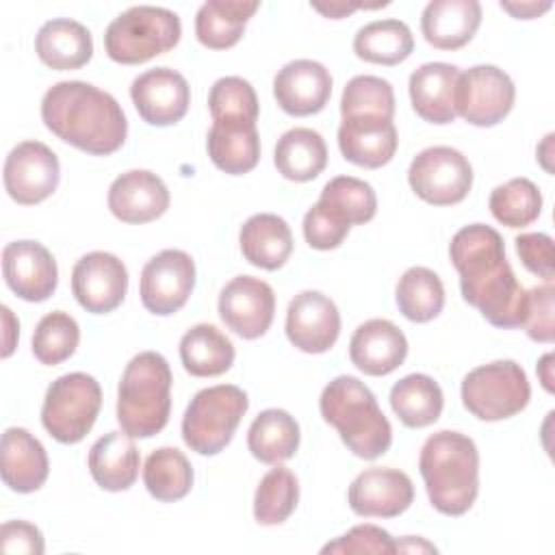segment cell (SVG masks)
<instances>
[{"mask_svg":"<svg viewBox=\"0 0 555 555\" xmlns=\"http://www.w3.org/2000/svg\"><path fill=\"white\" fill-rule=\"evenodd\" d=\"M4 189L22 206H35L48 199L61 180L56 154L41 141L17 143L4 160Z\"/></svg>","mask_w":555,"mask_h":555,"instance_id":"obj_13","label":"cell"},{"mask_svg":"<svg viewBox=\"0 0 555 555\" xmlns=\"http://www.w3.org/2000/svg\"><path fill=\"white\" fill-rule=\"evenodd\" d=\"M80 343V327L76 319L63 310L48 312L35 327L33 353L41 364L56 366L74 356Z\"/></svg>","mask_w":555,"mask_h":555,"instance_id":"obj_41","label":"cell"},{"mask_svg":"<svg viewBox=\"0 0 555 555\" xmlns=\"http://www.w3.org/2000/svg\"><path fill=\"white\" fill-rule=\"evenodd\" d=\"M258 2L208 0L197 9L195 37L210 50L232 48L245 33L249 17L258 11Z\"/></svg>","mask_w":555,"mask_h":555,"instance_id":"obj_33","label":"cell"},{"mask_svg":"<svg viewBox=\"0 0 555 555\" xmlns=\"http://www.w3.org/2000/svg\"><path fill=\"white\" fill-rule=\"evenodd\" d=\"M340 115H377L384 119L395 117L392 85L379 76H353L340 98Z\"/></svg>","mask_w":555,"mask_h":555,"instance_id":"obj_43","label":"cell"},{"mask_svg":"<svg viewBox=\"0 0 555 555\" xmlns=\"http://www.w3.org/2000/svg\"><path fill=\"white\" fill-rule=\"evenodd\" d=\"M195 286V262L182 249H163L152 256L139 282L141 304L156 317L178 312L191 297Z\"/></svg>","mask_w":555,"mask_h":555,"instance_id":"obj_12","label":"cell"},{"mask_svg":"<svg viewBox=\"0 0 555 555\" xmlns=\"http://www.w3.org/2000/svg\"><path fill=\"white\" fill-rule=\"evenodd\" d=\"M130 98L145 124L165 128L178 124L186 115L191 89L180 72L171 67H154L132 80Z\"/></svg>","mask_w":555,"mask_h":555,"instance_id":"obj_16","label":"cell"},{"mask_svg":"<svg viewBox=\"0 0 555 555\" xmlns=\"http://www.w3.org/2000/svg\"><path fill=\"white\" fill-rule=\"evenodd\" d=\"M449 256L460 273V291L466 304L499 330L522 325L527 291L516 280L505 258L503 236L494 228L486 223L464 225L453 234Z\"/></svg>","mask_w":555,"mask_h":555,"instance_id":"obj_1","label":"cell"},{"mask_svg":"<svg viewBox=\"0 0 555 555\" xmlns=\"http://www.w3.org/2000/svg\"><path fill=\"white\" fill-rule=\"evenodd\" d=\"M0 551L4 555H41L46 551L39 527L26 520H7L0 529Z\"/></svg>","mask_w":555,"mask_h":555,"instance_id":"obj_49","label":"cell"},{"mask_svg":"<svg viewBox=\"0 0 555 555\" xmlns=\"http://www.w3.org/2000/svg\"><path fill=\"white\" fill-rule=\"evenodd\" d=\"M41 119L61 141L93 156L117 152L128 137V119L119 102L82 80L52 85L41 100Z\"/></svg>","mask_w":555,"mask_h":555,"instance_id":"obj_2","label":"cell"},{"mask_svg":"<svg viewBox=\"0 0 555 555\" xmlns=\"http://www.w3.org/2000/svg\"><path fill=\"white\" fill-rule=\"evenodd\" d=\"M208 108L212 119L243 117L249 121H256L260 111L254 87L241 76H223L215 80L208 93Z\"/></svg>","mask_w":555,"mask_h":555,"instance_id":"obj_44","label":"cell"},{"mask_svg":"<svg viewBox=\"0 0 555 555\" xmlns=\"http://www.w3.org/2000/svg\"><path fill=\"white\" fill-rule=\"evenodd\" d=\"M514 100L516 87L496 65H473L457 76L455 115L473 126H496L509 115Z\"/></svg>","mask_w":555,"mask_h":555,"instance_id":"obj_11","label":"cell"},{"mask_svg":"<svg viewBox=\"0 0 555 555\" xmlns=\"http://www.w3.org/2000/svg\"><path fill=\"white\" fill-rule=\"evenodd\" d=\"M299 438L301 434L297 421L286 410L269 408L251 421L247 447L258 462L280 464L297 453Z\"/></svg>","mask_w":555,"mask_h":555,"instance_id":"obj_35","label":"cell"},{"mask_svg":"<svg viewBox=\"0 0 555 555\" xmlns=\"http://www.w3.org/2000/svg\"><path fill=\"white\" fill-rule=\"evenodd\" d=\"M388 2H377V4H347V2H330V4H319V2H312L310 7L314 9V11H319V13H323L325 17H330V20H340V17H345V15H349L351 11H356V9H377V7H386Z\"/></svg>","mask_w":555,"mask_h":555,"instance_id":"obj_51","label":"cell"},{"mask_svg":"<svg viewBox=\"0 0 555 555\" xmlns=\"http://www.w3.org/2000/svg\"><path fill=\"white\" fill-rule=\"evenodd\" d=\"M418 470L434 509L444 516L466 514L479 492V451L473 438L442 429L421 449Z\"/></svg>","mask_w":555,"mask_h":555,"instance_id":"obj_3","label":"cell"},{"mask_svg":"<svg viewBox=\"0 0 555 555\" xmlns=\"http://www.w3.org/2000/svg\"><path fill=\"white\" fill-rule=\"evenodd\" d=\"M551 143H553V132L546 134L544 141H542V145L538 147V160L542 163V167H544L546 171H553V167H551V163H548V158H551Z\"/></svg>","mask_w":555,"mask_h":555,"instance_id":"obj_55","label":"cell"},{"mask_svg":"<svg viewBox=\"0 0 555 555\" xmlns=\"http://www.w3.org/2000/svg\"><path fill=\"white\" fill-rule=\"evenodd\" d=\"M340 334V312L321 291H301L286 310V336L304 353L330 351Z\"/></svg>","mask_w":555,"mask_h":555,"instance_id":"obj_17","label":"cell"},{"mask_svg":"<svg viewBox=\"0 0 555 555\" xmlns=\"http://www.w3.org/2000/svg\"><path fill=\"white\" fill-rule=\"evenodd\" d=\"M488 206L499 223L527 228L542 212V193L529 178H512L490 193Z\"/></svg>","mask_w":555,"mask_h":555,"instance_id":"obj_40","label":"cell"},{"mask_svg":"<svg viewBox=\"0 0 555 555\" xmlns=\"http://www.w3.org/2000/svg\"><path fill=\"white\" fill-rule=\"evenodd\" d=\"M72 291L87 312H113L126 297L128 269L115 254L89 251L72 269Z\"/></svg>","mask_w":555,"mask_h":555,"instance_id":"obj_15","label":"cell"},{"mask_svg":"<svg viewBox=\"0 0 555 555\" xmlns=\"http://www.w3.org/2000/svg\"><path fill=\"white\" fill-rule=\"evenodd\" d=\"M169 208L167 184L147 169H130L108 186V210L124 223H150Z\"/></svg>","mask_w":555,"mask_h":555,"instance_id":"obj_21","label":"cell"},{"mask_svg":"<svg viewBox=\"0 0 555 555\" xmlns=\"http://www.w3.org/2000/svg\"><path fill=\"white\" fill-rule=\"evenodd\" d=\"M397 145L399 137L392 119L377 115H351L343 117L338 126L340 154L358 167H384L392 160Z\"/></svg>","mask_w":555,"mask_h":555,"instance_id":"obj_22","label":"cell"},{"mask_svg":"<svg viewBox=\"0 0 555 555\" xmlns=\"http://www.w3.org/2000/svg\"><path fill=\"white\" fill-rule=\"evenodd\" d=\"M217 310L228 330L245 340H256L273 323L275 293L260 278L236 275L221 288Z\"/></svg>","mask_w":555,"mask_h":555,"instance_id":"obj_14","label":"cell"},{"mask_svg":"<svg viewBox=\"0 0 555 555\" xmlns=\"http://www.w3.org/2000/svg\"><path fill=\"white\" fill-rule=\"evenodd\" d=\"M399 312L414 323L436 319L444 308V286L438 273L427 267H410L395 291Z\"/></svg>","mask_w":555,"mask_h":555,"instance_id":"obj_38","label":"cell"},{"mask_svg":"<svg viewBox=\"0 0 555 555\" xmlns=\"http://www.w3.org/2000/svg\"><path fill=\"white\" fill-rule=\"evenodd\" d=\"M390 408L405 427H427L442 414V388L425 373L405 375L390 388Z\"/></svg>","mask_w":555,"mask_h":555,"instance_id":"obj_34","label":"cell"},{"mask_svg":"<svg viewBox=\"0 0 555 555\" xmlns=\"http://www.w3.org/2000/svg\"><path fill=\"white\" fill-rule=\"evenodd\" d=\"M553 4L551 2H501V9L512 13L516 20H533L546 13Z\"/></svg>","mask_w":555,"mask_h":555,"instance_id":"obj_50","label":"cell"},{"mask_svg":"<svg viewBox=\"0 0 555 555\" xmlns=\"http://www.w3.org/2000/svg\"><path fill=\"white\" fill-rule=\"evenodd\" d=\"M516 251L522 267L542 278L544 282H553L555 262H553V238L544 232H525L516 236Z\"/></svg>","mask_w":555,"mask_h":555,"instance_id":"obj_48","label":"cell"},{"mask_svg":"<svg viewBox=\"0 0 555 555\" xmlns=\"http://www.w3.org/2000/svg\"><path fill=\"white\" fill-rule=\"evenodd\" d=\"M321 553H340V555H351V553H371V555H392L397 553V542L395 538L377 527V525H356L351 527L345 535L327 542Z\"/></svg>","mask_w":555,"mask_h":555,"instance_id":"obj_46","label":"cell"},{"mask_svg":"<svg viewBox=\"0 0 555 555\" xmlns=\"http://www.w3.org/2000/svg\"><path fill=\"white\" fill-rule=\"evenodd\" d=\"M553 299L555 288L553 282H544L527 291V306L522 325L527 336L535 343H553L555 338V321H553Z\"/></svg>","mask_w":555,"mask_h":555,"instance_id":"obj_47","label":"cell"},{"mask_svg":"<svg viewBox=\"0 0 555 555\" xmlns=\"http://www.w3.org/2000/svg\"><path fill=\"white\" fill-rule=\"evenodd\" d=\"M2 319H4V349H2V358H9L15 349V338L13 334L17 336V330H20V323L17 319L11 314V310L7 306H2Z\"/></svg>","mask_w":555,"mask_h":555,"instance_id":"obj_52","label":"cell"},{"mask_svg":"<svg viewBox=\"0 0 555 555\" xmlns=\"http://www.w3.org/2000/svg\"><path fill=\"white\" fill-rule=\"evenodd\" d=\"M273 163L286 180L310 182L327 165V145L312 128H291L278 139Z\"/></svg>","mask_w":555,"mask_h":555,"instance_id":"obj_31","label":"cell"},{"mask_svg":"<svg viewBox=\"0 0 555 555\" xmlns=\"http://www.w3.org/2000/svg\"><path fill=\"white\" fill-rule=\"evenodd\" d=\"M319 202L340 212L349 221V225H362L371 221L377 212V197L373 186L353 176L332 178L323 186Z\"/></svg>","mask_w":555,"mask_h":555,"instance_id":"obj_42","label":"cell"},{"mask_svg":"<svg viewBox=\"0 0 555 555\" xmlns=\"http://www.w3.org/2000/svg\"><path fill=\"white\" fill-rule=\"evenodd\" d=\"M143 483L147 492L160 503L180 501L191 492L193 466L180 449L160 447L145 460Z\"/></svg>","mask_w":555,"mask_h":555,"instance_id":"obj_37","label":"cell"},{"mask_svg":"<svg viewBox=\"0 0 555 555\" xmlns=\"http://www.w3.org/2000/svg\"><path fill=\"white\" fill-rule=\"evenodd\" d=\"M7 286L24 301H46L59 284L56 260L37 241H13L2 249Z\"/></svg>","mask_w":555,"mask_h":555,"instance_id":"obj_18","label":"cell"},{"mask_svg":"<svg viewBox=\"0 0 555 555\" xmlns=\"http://www.w3.org/2000/svg\"><path fill=\"white\" fill-rule=\"evenodd\" d=\"M304 238L312 249L319 251H330L343 245V241L347 238L351 225L349 221L336 212L334 208H330L323 202H317L306 215H304Z\"/></svg>","mask_w":555,"mask_h":555,"instance_id":"obj_45","label":"cell"},{"mask_svg":"<svg viewBox=\"0 0 555 555\" xmlns=\"http://www.w3.org/2000/svg\"><path fill=\"white\" fill-rule=\"evenodd\" d=\"M141 455L139 449L124 429L108 431L89 449L87 466L93 481L108 492L128 490L139 477Z\"/></svg>","mask_w":555,"mask_h":555,"instance_id":"obj_28","label":"cell"},{"mask_svg":"<svg viewBox=\"0 0 555 555\" xmlns=\"http://www.w3.org/2000/svg\"><path fill=\"white\" fill-rule=\"evenodd\" d=\"M102 408V388L87 373H65L56 377L43 397L41 423L61 444L80 442L93 427Z\"/></svg>","mask_w":555,"mask_h":555,"instance_id":"obj_8","label":"cell"},{"mask_svg":"<svg viewBox=\"0 0 555 555\" xmlns=\"http://www.w3.org/2000/svg\"><path fill=\"white\" fill-rule=\"evenodd\" d=\"M35 52L39 61L50 69H78L93 56V37L80 22L69 17H54L37 30Z\"/></svg>","mask_w":555,"mask_h":555,"instance_id":"obj_29","label":"cell"},{"mask_svg":"<svg viewBox=\"0 0 555 555\" xmlns=\"http://www.w3.org/2000/svg\"><path fill=\"white\" fill-rule=\"evenodd\" d=\"M249 408L247 392L232 384L202 388L184 410L182 438L199 455L223 451Z\"/></svg>","mask_w":555,"mask_h":555,"instance_id":"obj_7","label":"cell"},{"mask_svg":"<svg viewBox=\"0 0 555 555\" xmlns=\"http://www.w3.org/2000/svg\"><path fill=\"white\" fill-rule=\"evenodd\" d=\"M408 356L405 334L388 319H369L349 340V358L358 371L371 377L392 373Z\"/></svg>","mask_w":555,"mask_h":555,"instance_id":"obj_23","label":"cell"},{"mask_svg":"<svg viewBox=\"0 0 555 555\" xmlns=\"http://www.w3.org/2000/svg\"><path fill=\"white\" fill-rule=\"evenodd\" d=\"M2 481L9 490L28 494L37 492L50 473L43 444L24 427H9L2 434Z\"/></svg>","mask_w":555,"mask_h":555,"instance_id":"obj_25","label":"cell"},{"mask_svg":"<svg viewBox=\"0 0 555 555\" xmlns=\"http://www.w3.org/2000/svg\"><path fill=\"white\" fill-rule=\"evenodd\" d=\"M414 50V37L401 20H375L364 24L353 37L358 59L375 65H399Z\"/></svg>","mask_w":555,"mask_h":555,"instance_id":"obj_36","label":"cell"},{"mask_svg":"<svg viewBox=\"0 0 555 555\" xmlns=\"http://www.w3.org/2000/svg\"><path fill=\"white\" fill-rule=\"evenodd\" d=\"M397 551H405V553H438V548L427 542L425 538L418 535H405L403 540L397 542Z\"/></svg>","mask_w":555,"mask_h":555,"instance_id":"obj_53","label":"cell"},{"mask_svg":"<svg viewBox=\"0 0 555 555\" xmlns=\"http://www.w3.org/2000/svg\"><path fill=\"white\" fill-rule=\"evenodd\" d=\"M529 399L527 373L514 360L481 364L462 379V403L479 421L512 418L527 408Z\"/></svg>","mask_w":555,"mask_h":555,"instance_id":"obj_9","label":"cell"},{"mask_svg":"<svg viewBox=\"0 0 555 555\" xmlns=\"http://www.w3.org/2000/svg\"><path fill=\"white\" fill-rule=\"evenodd\" d=\"M408 182L423 202L431 206H453L468 195L473 186V167L460 150L434 145L412 158Z\"/></svg>","mask_w":555,"mask_h":555,"instance_id":"obj_10","label":"cell"},{"mask_svg":"<svg viewBox=\"0 0 555 555\" xmlns=\"http://www.w3.org/2000/svg\"><path fill=\"white\" fill-rule=\"evenodd\" d=\"M347 501L364 518H395L414 501L412 479L397 468H366L349 486Z\"/></svg>","mask_w":555,"mask_h":555,"instance_id":"obj_19","label":"cell"},{"mask_svg":"<svg viewBox=\"0 0 555 555\" xmlns=\"http://www.w3.org/2000/svg\"><path fill=\"white\" fill-rule=\"evenodd\" d=\"M182 35L178 13L139 4L119 13L104 30V50L111 61L139 65L176 48Z\"/></svg>","mask_w":555,"mask_h":555,"instance_id":"obj_6","label":"cell"},{"mask_svg":"<svg viewBox=\"0 0 555 555\" xmlns=\"http://www.w3.org/2000/svg\"><path fill=\"white\" fill-rule=\"evenodd\" d=\"M299 501V481L286 466L275 464L258 483L254 494V518L258 525L273 527L288 520Z\"/></svg>","mask_w":555,"mask_h":555,"instance_id":"obj_39","label":"cell"},{"mask_svg":"<svg viewBox=\"0 0 555 555\" xmlns=\"http://www.w3.org/2000/svg\"><path fill=\"white\" fill-rule=\"evenodd\" d=\"M551 362H553V353L542 356L540 364H538V373L542 379V386L546 388V392H553V377H551Z\"/></svg>","mask_w":555,"mask_h":555,"instance_id":"obj_54","label":"cell"},{"mask_svg":"<svg viewBox=\"0 0 555 555\" xmlns=\"http://www.w3.org/2000/svg\"><path fill=\"white\" fill-rule=\"evenodd\" d=\"M180 360L193 377H217L234 364V345L210 323H197L180 338Z\"/></svg>","mask_w":555,"mask_h":555,"instance_id":"obj_32","label":"cell"},{"mask_svg":"<svg viewBox=\"0 0 555 555\" xmlns=\"http://www.w3.org/2000/svg\"><path fill=\"white\" fill-rule=\"evenodd\" d=\"M460 69L451 63H425L410 74L414 113L436 126L451 124L455 115V85Z\"/></svg>","mask_w":555,"mask_h":555,"instance_id":"obj_26","label":"cell"},{"mask_svg":"<svg viewBox=\"0 0 555 555\" xmlns=\"http://www.w3.org/2000/svg\"><path fill=\"white\" fill-rule=\"evenodd\" d=\"M319 410L323 421L336 427L353 455L377 460L390 449L392 427L379 410L375 395L358 377H334L321 392Z\"/></svg>","mask_w":555,"mask_h":555,"instance_id":"obj_4","label":"cell"},{"mask_svg":"<svg viewBox=\"0 0 555 555\" xmlns=\"http://www.w3.org/2000/svg\"><path fill=\"white\" fill-rule=\"evenodd\" d=\"M171 369L156 351L137 353L117 388V423L132 438H152L169 421Z\"/></svg>","mask_w":555,"mask_h":555,"instance_id":"obj_5","label":"cell"},{"mask_svg":"<svg viewBox=\"0 0 555 555\" xmlns=\"http://www.w3.org/2000/svg\"><path fill=\"white\" fill-rule=\"evenodd\" d=\"M238 245L249 264L275 271L293 254V234L280 215L258 212L241 225Z\"/></svg>","mask_w":555,"mask_h":555,"instance_id":"obj_30","label":"cell"},{"mask_svg":"<svg viewBox=\"0 0 555 555\" xmlns=\"http://www.w3.org/2000/svg\"><path fill=\"white\" fill-rule=\"evenodd\" d=\"M206 150L212 165L230 176L251 171L260 160V137L256 121L243 117L212 119L206 137Z\"/></svg>","mask_w":555,"mask_h":555,"instance_id":"obj_24","label":"cell"},{"mask_svg":"<svg viewBox=\"0 0 555 555\" xmlns=\"http://www.w3.org/2000/svg\"><path fill=\"white\" fill-rule=\"evenodd\" d=\"M330 95L332 74L323 63L312 59L286 63L273 78V98L278 106L293 117L321 113Z\"/></svg>","mask_w":555,"mask_h":555,"instance_id":"obj_20","label":"cell"},{"mask_svg":"<svg viewBox=\"0 0 555 555\" xmlns=\"http://www.w3.org/2000/svg\"><path fill=\"white\" fill-rule=\"evenodd\" d=\"M481 24L477 0H431L421 15V30L429 46L438 50H460Z\"/></svg>","mask_w":555,"mask_h":555,"instance_id":"obj_27","label":"cell"}]
</instances>
